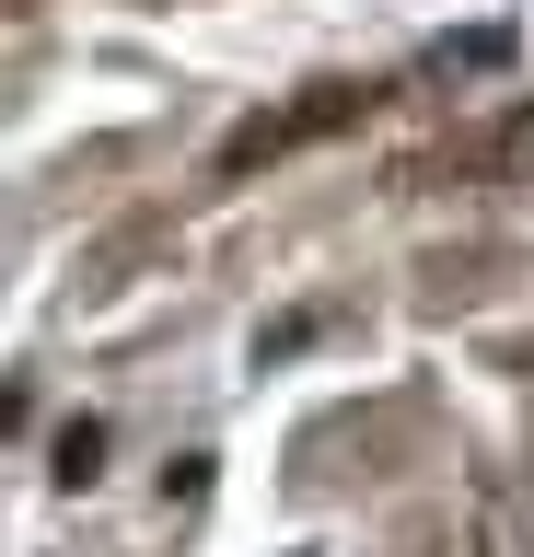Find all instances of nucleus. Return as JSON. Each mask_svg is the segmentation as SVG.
Returning <instances> with one entry per match:
<instances>
[{"label": "nucleus", "instance_id": "nucleus-1", "mask_svg": "<svg viewBox=\"0 0 534 557\" xmlns=\"http://www.w3.org/2000/svg\"><path fill=\"white\" fill-rule=\"evenodd\" d=\"M384 104V82H314V94H290V104H256L245 128L221 139V186H245V174H268V163H290V151H314V139H337V128H360Z\"/></svg>", "mask_w": 534, "mask_h": 557}, {"label": "nucleus", "instance_id": "nucleus-2", "mask_svg": "<svg viewBox=\"0 0 534 557\" xmlns=\"http://www.w3.org/2000/svg\"><path fill=\"white\" fill-rule=\"evenodd\" d=\"M94 465H105V430L71 418V430H59V487H94Z\"/></svg>", "mask_w": 534, "mask_h": 557}]
</instances>
